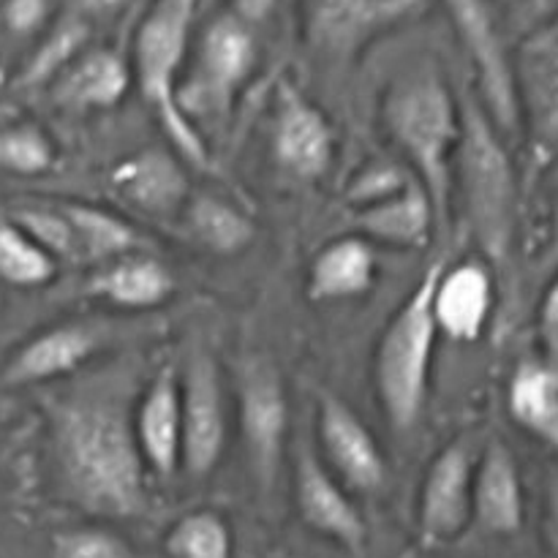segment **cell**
I'll use <instances>...</instances> for the list:
<instances>
[{
    "label": "cell",
    "mask_w": 558,
    "mask_h": 558,
    "mask_svg": "<svg viewBox=\"0 0 558 558\" xmlns=\"http://www.w3.org/2000/svg\"><path fill=\"white\" fill-rule=\"evenodd\" d=\"M131 417V381L120 374L93 376L49 407L60 496L98 521H131L147 512V469Z\"/></svg>",
    "instance_id": "obj_1"
},
{
    "label": "cell",
    "mask_w": 558,
    "mask_h": 558,
    "mask_svg": "<svg viewBox=\"0 0 558 558\" xmlns=\"http://www.w3.org/2000/svg\"><path fill=\"white\" fill-rule=\"evenodd\" d=\"M385 134L434 205L436 227L447 229L452 205V163L461 142V101L434 60L412 65L381 96Z\"/></svg>",
    "instance_id": "obj_2"
},
{
    "label": "cell",
    "mask_w": 558,
    "mask_h": 558,
    "mask_svg": "<svg viewBox=\"0 0 558 558\" xmlns=\"http://www.w3.org/2000/svg\"><path fill=\"white\" fill-rule=\"evenodd\" d=\"M452 189L461 194L469 234L480 254L490 267L501 270L515 245L521 189L505 136L474 98L461 104V142L452 163Z\"/></svg>",
    "instance_id": "obj_3"
},
{
    "label": "cell",
    "mask_w": 558,
    "mask_h": 558,
    "mask_svg": "<svg viewBox=\"0 0 558 558\" xmlns=\"http://www.w3.org/2000/svg\"><path fill=\"white\" fill-rule=\"evenodd\" d=\"M259 58V14L245 5L218 11L196 33L178 82V107L205 140L229 123Z\"/></svg>",
    "instance_id": "obj_4"
},
{
    "label": "cell",
    "mask_w": 558,
    "mask_h": 558,
    "mask_svg": "<svg viewBox=\"0 0 558 558\" xmlns=\"http://www.w3.org/2000/svg\"><path fill=\"white\" fill-rule=\"evenodd\" d=\"M205 0H150L131 44V74L142 101L156 114L174 153L196 169H210L213 150L178 107V82L194 41Z\"/></svg>",
    "instance_id": "obj_5"
},
{
    "label": "cell",
    "mask_w": 558,
    "mask_h": 558,
    "mask_svg": "<svg viewBox=\"0 0 558 558\" xmlns=\"http://www.w3.org/2000/svg\"><path fill=\"white\" fill-rule=\"evenodd\" d=\"M447 256H436L381 330L374 354V381L381 412L398 434H412L423 420L434 379L436 330L430 298Z\"/></svg>",
    "instance_id": "obj_6"
},
{
    "label": "cell",
    "mask_w": 558,
    "mask_h": 558,
    "mask_svg": "<svg viewBox=\"0 0 558 558\" xmlns=\"http://www.w3.org/2000/svg\"><path fill=\"white\" fill-rule=\"evenodd\" d=\"M238 425L251 483L270 494L287 456L289 398L281 371L265 354H245L238 365Z\"/></svg>",
    "instance_id": "obj_7"
},
{
    "label": "cell",
    "mask_w": 558,
    "mask_h": 558,
    "mask_svg": "<svg viewBox=\"0 0 558 558\" xmlns=\"http://www.w3.org/2000/svg\"><path fill=\"white\" fill-rule=\"evenodd\" d=\"M423 5L425 0H303L305 44L319 60L349 65Z\"/></svg>",
    "instance_id": "obj_8"
},
{
    "label": "cell",
    "mask_w": 558,
    "mask_h": 558,
    "mask_svg": "<svg viewBox=\"0 0 558 558\" xmlns=\"http://www.w3.org/2000/svg\"><path fill=\"white\" fill-rule=\"evenodd\" d=\"M441 3L456 27L458 41L474 65L480 104L501 136H518L521 112H518L515 74L494 5L490 0H441Z\"/></svg>",
    "instance_id": "obj_9"
},
{
    "label": "cell",
    "mask_w": 558,
    "mask_h": 558,
    "mask_svg": "<svg viewBox=\"0 0 558 558\" xmlns=\"http://www.w3.org/2000/svg\"><path fill=\"white\" fill-rule=\"evenodd\" d=\"M183 452L180 469L191 480H205L221 466L229 441V401L218 360L196 349L180 374Z\"/></svg>",
    "instance_id": "obj_10"
},
{
    "label": "cell",
    "mask_w": 558,
    "mask_h": 558,
    "mask_svg": "<svg viewBox=\"0 0 558 558\" xmlns=\"http://www.w3.org/2000/svg\"><path fill=\"white\" fill-rule=\"evenodd\" d=\"M270 156L278 172L300 185L322 183L336 161L330 118L292 80H281L276 87Z\"/></svg>",
    "instance_id": "obj_11"
},
{
    "label": "cell",
    "mask_w": 558,
    "mask_h": 558,
    "mask_svg": "<svg viewBox=\"0 0 558 558\" xmlns=\"http://www.w3.org/2000/svg\"><path fill=\"white\" fill-rule=\"evenodd\" d=\"M512 74L521 129L526 131L529 156L537 174L558 156V22L521 44Z\"/></svg>",
    "instance_id": "obj_12"
},
{
    "label": "cell",
    "mask_w": 558,
    "mask_h": 558,
    "mask_svg": "<svg viewBox=\"0 0 558 558\" xmlns=\"http://www.w3.org/2000/svg\"><path fill=\"white\" fill-rule=\"evenodd\" d=\"M316 452L352 494L374 496L387 483V458L374 430L327 387L316 390Z\"/></svg>",
    "instance_id": "obj_13"
},
{
    "label": "cell",
    "mask_w": 558,
    "mask_h": 558,
    "mask_svg": "<svg viewBox=\"0 0 558 558\" xmlns=\"http://www.w3.org/2000/svg\"><path fill=\"white\" fill-rule=\"evenodd\" d=\"M477 450L469 436L447 441L425 469L417 499V532L423 545L452 543L472 526V488Z\"/></svg>",
    "instance_id": "obj_14"
},
{
    "label": "cell",
    "mask_w": 558,
    "mask_h": 558,
    "mask_svg": "<svg viewBox=\"0 0 558 558\" xmlns=\"http://www.w3.org/2000/svg\"><path fill=\"white\" fill-rule=\"evenodd\" d=\"M292 499L305 529L347 550H360L365 545L368 526L354 505L352 490L327 469L316 447L305 441L292 463Z\"/></svg>",
    "instance_id": "obj_15"
},
{
    "label": "cell",
    "mask_w": 558,
    "mask_h": 558,
    "mask_svg": "<svg viewBox=\"0 0 558 558\" xmlns=\"http://www.w3.org/2000/svg\"><path fill=\"white\" fill-rule=\"evenodd\" d=\"M104 343L107 332L90 322L49 325L14 349L0 371V381L5 387H36L69 379L101 352Z\"/></svg>",
    "instance_id": "obj_16"
},
{
    "label": "cell",
    "mask_w": 558,
    "mask_h": 558,
    "mask_svg": "<svg viewBox=\"0 0 558 558\" xmlns=\"http://www.w3.org/2000/svg\"><path fill=\"white\" fill-rule=\"evenodd\" d=\"M109 189L125 207L156 221H178L194 194L185 161L163 147H145L120 158L109 172Z\"/></svg>",
    "instance_id": "obj_17"
},
{
    "label": "cell",
    "mask_w": 558,
    "mask_h": 558,
    "mask_svg": "<svg viewBox=\"0 0 558 558\" xmlns=\"http://www.w3.org/2000/svg\"><path fill=\"white\" fill-rule=\"evenodd\" d=\"M494 308V267L474 256L461 262L447 259L434 283V298H430L439 336L452 343H477L488 330Z\"/></svg>",
    "instance_id": "obj_18"
},
{
    "label": "cell",
    "mask_w": 558,
    "mask_h": 558,
    "mask_svg": "<svg viewBox=\"0 0 558 558\" xmlns=\"http://www.w3.org/2000/svg\"><path fill=\"white\" fill-rule=\"evenodd\" d=\"M526 521L521 466L505 439L490 436L477 452L472 488V523L490 537H512Z\"/></svg>",
    "instance_id": "obj_19"
},
{
    "label": "cell",
    "mask_w": 558,
    "mask_h": 558,
    "mask_svg": "<svg viewBox=\"0 0 558 558\" xmlns=\"http://www.w3.org/2000/svg\"><path fill=\"white\" fill-rule=\"evenodd\" d=\"M134 439L147 474L172 477L183 452V417H180V374L163 365L145 385L134 403Z\"/></svg>",
    "instance_id": "obj_20"
},
{
    "label": "cell",
    "mask_w": 558,
    "mask_h": 558,
    "mask_svg": "<svg viewBox=\"0 0 558 558\" xmlns=\"http://www.w3.org/2000/svg\"><path fill=\"white\" fill-rule=\"evenodd\" d=\"M131 85L134 74L129 58L112 47L90 44L49 82V93L52 101L69 112H104L118 107Z\"/></svg>",
    "instance_id": "obj_21"
},
{
    "label": "cell",
    "mask_w": 558,
    "mask_h": 558,
    "mask_svg": "<svg viewBox=\"0 0 558 558\" xmlns=\"http://www.w3.org/2000/svg\"><path fill=\"white\" fill-rule=\"evenodd\" d=\"M354 234L371 245H387L396 251H420L430 243L436 227L434 205L417 180L403 189L368 202L352 210Z\"/></svg>",
    "instance_id": "obj_22"
},
{
    "label": "cell",
    "mask_w": 558,
    "mask_h": 558,
    "mask_svg": "<svg viewBox=\"0 0 558 558\" xmlns=\"http://www.w3.org/2000/svg\"><path fill=\"white\" fill-rule=\"evenodd\" d=\"M174 272L153 251L120 256L98 265L85 283L87 298L114 311H153L174 294Z\"/></svg>",
    "instance_id": "obj_23"
},
{
    "label": "cell",
    "mask_w": 558,
    "mask_h": 558,
    "mask_svg": "<svg viewBox=\"0 0 558 558\" xmlns=\"http://www.w3.org/2000/svg\"><path fill=\"white\" fill-rule=\"evenodd\" d=\"M379 259L376 245L360 234L330 240L314 254L305 276V298L311 303H347L376 287Z\"/></svg>",
    "instance_id": "obj_24"
},
{
    "label": "cell",
    "mask_w": 558,
    "mask_h": 558,
    "mask_svg": "<svg viewBox=\"0 0 558 558\" xmlns=\"http://www.w3.org/2000/svg\"><path fill=\"white\" fill-rule=\"evenodd\" d=\"M180 234L213 256H238L256 240V223L248 213L210 191L189 196L178 216Z\"/></svg>",
    "instance_id": "obj_25"
},
{
    "label": "cell",
    "mask_w": 558,
    "mask_h": 558,
    "mask_svg": "<svg viewBox=\"0 0 558 558\" xmlns=\"http://www.w3.org/2000/svg\"><path fill=\"white\" fill-rule=\"evenodd\" d=\"M507 412L558 456V368L537 357H523L507 381Z\"/></svg>",
    "instance_id": "obj_26"
},
{
    "label": "cell",
    "mask_w": 558,
    "mask_h": 558,
    "mask_svg": "<svg viewBox=\"0 0 558 558\" xmlns=\"http://www.w3.org/2000/svg\"><path fill=\"white\" fill-rule=\"evenodd\" d=\"M60 210L71 223L80 265H107L136 251H153V243L118 213L80 199H60Z\"/></svg>",
    "instance_id": "obj_27"
},
{
    "label": "cell",
    "mask_w": 558,
    "mask_h": 558,
    "mask_svg": "<svg viewBox=\"0 0 558 558\" xmlns=\"http://www.w3.org/2000/svg\"><path fill=\"white\" fill-rule=\"evenodd\" d=\"M96 27L71 9H63L52 20V25L44 31L41 41L33 49L31 58L22 65L16 85L20 87H38L49 85L71 60L90 47V38Z\"/></svg>",
    "instance_id": "obj_28"
},
{
    "label": "cell",
    "mask_w": 558,
    "mask_h": 558,
    "mask_svg": "<svg viewBox=\"0 0 558 558\" xmlns=\"http://www.w3.org/2000/svg\"><path fill=\"white\" fill-rule=\"evenodd\" d=\"M58 270V262L9 213H0V281L14 289H41Z\"/></svg>",
    "instance_id": "obj_29"
},
{
    "label": "cell",
    "mask_w": 558,
    "mask_h": 558,
    "mask_svg": "<svg viewBox=\"0 0 558 558\" xmlns=\"http://www.w3.org/2000/svg\"><path fill=\"white\" fill-rule=\"evenodd\" d=\"M161 548L167 558H232V526L221 512L199 507L167 529Z\"/></svg>",
    "instance_id": "obj_30"
},
{
    "label": "cell",
    "mask_w": 558,
    "mask_h": 558,
    "mask_svg": "<svg viewBox=\"0 0 558 558\" xmlns=\"http://www.w3.org/2000/svg\"><path fill=\"white\" fill-rule=\"evenodd\" d=\"M58 163V147L41 123L22 120L0 129V169L16 178H38Z\"/></svg>",
    "instance_id": "obj_31"
},
{
    "label": "cell",
    "mask_w": 558,
    "mask_h": 558,
    "mask_svg": "<svg viewBox=\"0 0 558 558\" xmlns=\"http://www.w3.org/2000/svg\"><path fill=\"white\" fill-rule=\"evenodd\" d=\"M58 265H80L76 256V240L71 223L58 202H33V205H16L9 213Z\"/></svg>",
    "instance_id": "obj_32"
},
{
    "label": "cell",
    "mask_w": 558,
    "mask_h": 558,
    "mask_svg": "<svg viewBox=\"0 0 558 558\" xmlns=\"http://www.w3.org/2000/svg\"><path fill=\"white\" fill-rule=\"evenodd\" d=\"M49 558H136V554L118 532L87 523L52 534Z\"/></svg>",
    "instance_id": "obj_33"
},
{
    "label": "cell",
    "mask_w": 558,
    "mask_h": 558,
    "mask_svg": "<svg viewBox=\"0 0 558 558\" xmlns=\"http://www.w3.org/2000/svg\"><path fill=\"white\" fill-rule=\"evenodd\" d=\"M47 0H5L3 20L14 33H33L47 22Z\"/></svg>",
    "instance_id": "obj_34"
},
{
    "label": "cell",
    "mask_w": 558,
    "mask_h": 558,
    "mask_svg": "<svg viewBox=\"0 0 558 558\" xmlns=\"http://www.w3.org/2000/svg\"><path fill=\"white\" fill-rule=\"evenodd\" d=\"M539 330L550 349V363L558 368V270L550 278L543 303H539Z\"/></svg>",
    "instance_id": "obj_35"
},
{
    "label": "cell",
    "mask_w": 558,
    "mask_h": 558,
    "mask_svg": "<svg viewBox=\"0 0 558 558\" xmlns=\"http://www.w3.org/2000/svg\"><path fill=\"white\" fill-rule=\"evenodd\" d=\"M131 3H134V0H71L65 9H71L74 14H80L82 20H87L96 27L98 22H107L112 20V16H118L120 11L129 9Z\"/></svg>",
    "instance_id": "obj_36"
},
{
    "label": "cell",
    "mask_w": 558,
    "mask_h": 558,
    "mask_svg": "<svg viewBox=\"0 0 558 558\" xmlns=\"http://www.w3.org/2000/svg\"><path fill=\"white\" fill-rule=\"evenodd\" d=\"M545 539L550 554L558 558V474H550L545 485Z\"/></svg>",
    "instance_id": "obj_37"
},
{
    "label": "cell",
    "mask_w": 558,
    "mask_h": 558,
    "mask_svg": "<svg viewBox=\"0 0 558 558\" xmlns=\"http://www.w3.org/2000/svg\"><path fill=\"white\" fill-rule=\"evenodd\" d=\"M539 270L554 276L558 270V202L554 207V216H550V229H548V240H545L543 256H539Z\"/></svg>",
    "instance_id": "obj_38"
}]
</instances>
